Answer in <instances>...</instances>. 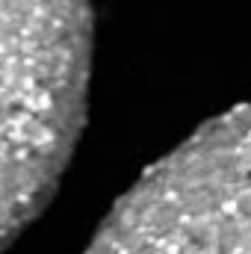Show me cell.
Here are the masks:
<instances>
[{
    "mask_svg": "<svg viewBox=\"0 0 251 254\" xmlns=\"http://www.w3.org/2000/svg\"><path fill=\"white\" fill-rule=\"evenodd\" d=\"M89 0H0V254L48 207L80 142Z\"/></svg>",
    "mask_w": 251,
    "mask_h": 254,
    "instance_id": "1",
    "label": "cell"
},
{
    "mask_svg": "<svg viewBox=\"0 0 251 254\" xmlns=\"http://www.w3.org/2000/svg\"><path fill=\"white\" fill-rule=\"evenodd\" d=\"M83 254H251V101L154 163Z\"/></svg>",
    "mask_w": 251,
    "mask_h": 254,
    "instance_id": "2",
    "label": "cell"
}]
</instances>
